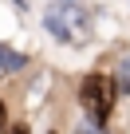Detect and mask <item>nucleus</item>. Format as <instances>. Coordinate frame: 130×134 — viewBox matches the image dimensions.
<instances>
[{
  "label": "nucleus",
  "instance_id": "f257e3e1",
  "mask_svg": "<svg viewBox=\"0 0 130 134\" xmlns=\"http://www.w3.org/2000/svg\"><path fill=\"white\" fill-rule=\"evenodd\" d=\"M43 24H47V32L51 36H59L63 43H83L87 40V32H91V20H87V12L83 8H75V4H55L47 16H43Z\"/></svg>",
  "mask_w": 130,
  "mask_h": 134
},
{
  "label": "nucleus",
  "instance_id": "f03ea898",
  "mask_svg": "<svg viewBox=\"0 0 130 134\" xmlns=\"http://www.w3.org/2000/svg\"><path fill=\"white\" fill-rule=\"evenodd\" d=\"M79 99H83L91 122L103 126V122L110 118V107H114V83H110L106 75H87L83 87H79Z\"/></svg>",
  "mask_w": 130,
  "mask_h": 134
},
{
  "label": "nucleus",
  "instance_id": "7ed1b4c3",
  "mask_svg": "<svg viewBox=\"0 0 130 134\" xmlns=\"http://www.w3.org/2000/svg\"><path fill=\"white\" fill-rule=\"evenodd\" d=\"M24 63H28V55H20V51L0 43V71H24Z\"/></svg>",
  "mask_w": 130,
  "mask_h": 134
},
{
  "label": "nucleus",
  "instance_id": "20e7f679",
  "mask_svg": "<svg viewBox=\"0 0 130 134\" xmlns=\"http://www.w3.org/2000/svg\"><path fill=\"white\" fill-rule=\"evenodd\" d=\"M114 79H118V87H122V91L130 95V55H126V59L118 63V75H114Z\"/></svg>",
  "mask_w": 130,
  "mask_h": 134
},
{
  "label": "nucleus",
  "instance_id": "39448f33",
  "mask_svg": "<svg viewBox=\"0 0 130 134\" xmlns=\"http://www.w3.org/2000/svg\"><path fill=\"white\" fill-rule=\"evenodd\" d=\"M75 134H103V126H95V122H83V126H79Z\"/></svg>",
  "mask_w": 130,
  "mask_h": 134
},
{
  "label": "nucleus",
  "instance_id": "423d86ee",
  "mask_svg": "<svg viewBox=\"0 0 130 134\" xmlns=\"http://www.w3.org/2000/svg\"><path fill=\"white\" fill-rule=\"evenodd\" d=\"M8 134H28V126H12V130H8Z\"/></svg>",
  "mask_w": 130,
  "mask_h": 134
},
{
  "label": "nucleus",
  "instance_id": "0eeeda50",
  "mask_svg": "<svg viewBox=\"0 0 130 134\" xmlns=\"http://www.w3.org/2000/svg\"><path fill=\"white\" fill-rule=\"evenodd\" d=\"M0 126H4V103H0Z\"/></svg>",
  "mask_w": 130,
  "mask_h": 134
},
{
  "label": "nucleus",
  "instance_id": "6e6552de",
  "mask_svg": "<svg viewBox=\"0 0 130 134\" xmlns=\"http://www.w3.org/2000/svg\"><path fill=\"white\" fill-rule=\"evenodd\" d=\"M16 4H20V8H24V4H28V0H16Z\"/></svg>",
  "mask_w": 130,
  "mask_h": 134
}]
</instances>
